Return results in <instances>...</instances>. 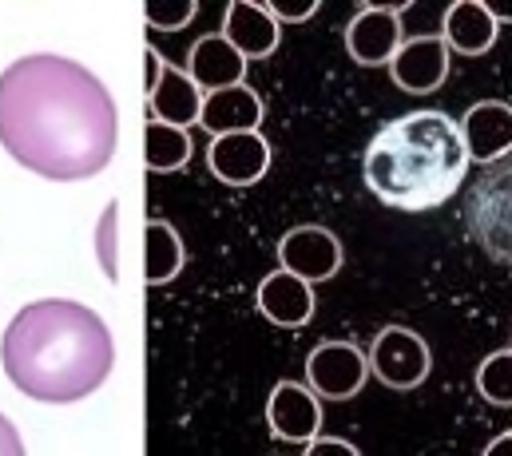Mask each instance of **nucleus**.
Here are the masks:
<instances>
[{"label":"nucleus","instance_id":"4be33fe9","mask_svg":"<svg viewBox=\"0 0 512 456\" xmlns=\"http://www.w3.org/2000/svg\"><path fill=\"white\" fill-rule=\"evenodd\" d=\"M147 8V24L151 28H179V24H187L191 16H195V0H179V4H159V0H151V4H143Z\"/></svg>","mask_w":512,"mask_h":456},{"label":"nucleus","instance_id":"9d476101","mask_svg":"<svg viewBox=\"0 0 512 456\" xmlns=\"http://www.w3.org/2000/svg\"><path fill=\"white\" fill-rule=\"evenodd\" d=\"M211 171L231 183V187H251L270 167V147L258 131H235V135H215L207 151Z\"/></svg>","mask_w":512,"mask_h":456},{"label":"nucleus","instance_id":"6e6552de","mask_svg":"<svg viewBox=\"0 0 512 456\" xmlns=\"http://www.w3.org/2000/svg\"><path fill=\"white\" fill-rule=\"evenodd\" d=\"M278 262H282V270H290V274H298L306 282H326L342 266V246H338V238L330 230L298 227L290 234H282Z\"/></svg>","mask_w":512,"mask_h":456},{"label":"nucleus","instance_id":"cd10ccee","mask_svg":"<svg viewBox=\"0 0 512 456\" xmlns=\"http://www.w3.org/2000/svg\"><path fill=\"white\" fill-rule=\"evenodd\" d=\"M501 453H512V433H505V437H497L489 449H485V456H501Z\"/></svg>","mask_w":512,"mask_h":456},{"label":"nucleus","instance_id":"f3484780","mask_svg":"<svg viewBox=\"0 0 512 456\" xmlns=\"http://www.w3.org/2000/svg\"><path fill=\"white\" fill-rule=\"evenodd\" d=\"M497 40V16L485 0H457L445 12V44L461 56H481Z\"/></svg>","mask_w":512,"mask_h":456},{"label":"nucleus","instance_id":"9b49d317","mask_svg":"<svg viewBox=\"0 0 512 456\" xmlns=\"http://www.w3.org/2000/svg\"><path fill=\"white\" fill-rule=\"evenodd\" d=\"M405 8V4H397ZM346 48L358 64L366 68H382L397 56L401 48V20L393 8H382V4H366V12H358L346 28Z\"/></svg>","mask_w":512,"mask_h":456},{"label":"nucleus","instance_id":"6ab92c4d","mask_svg":"<svg viewBox=\"0 0 512 456\" xmlns=\"http://www.w3.org/2000/svg\"><path fill=\"white\" fill-rule=\"evenodd\" d=\"M179 266H183V242H179V234L171 230V223L151 219L147 230H143V278L151 286H159V282H171L179 274Z\"/></svg>","mask_w":512,"mask_h":456},{"label":"nucleus","instance_id":"f8f14e48","mask_svg":"<svg viewBox=\"0 0 512 456\" xmlns=\"http://www.w3.org/2000/svg\"><path fill=\"white\" fill-rule=\"evenodd\" d=\"M461 139H465L469 159L485 167L505 159L512 151V104H501V100L473 104L461 119Z\"/></svg>","mask_w":512,"mask_h":456},{"label":"nucleus","instance_id":"7ed1b4c3","mask_svg":"<svg viewBox=\"0 0 512 456\" xmlns=\"http://www.w3.org/2000/svg\"><path fill=\"white\" fill-rule=\"evenodd\" d=\"M469 151L461 127L441 112L385 123L366 147V183L393 211H433L465 179Z\"/></svg>","mask_w":512,"mask_h":456},{"label":"nucleus","instance_id":"412c9836","mask_svg":"<svg viewBox=\"0 0 512 456\" xmlns=\"http://www.w3.org/2000/svg\"><path fill=\"white\" fill-rule=\"evenodd\" d=\"M477 389L489 405H512V349H497L477 369Z\"/></svg>","mask_w":512,"mask_h":456},{"label":"nucleus","instance_id":"f257e3e1","mask_svg":"<svg viewBox=\"0 0 512 456\" xmlns=\"http://www.w3.org/2000/svg\"><path fill=\"white\" fill-rule=\"evenodd\" d=\"M120 115L96 72L68 56H24L0 72V143L32 175L76 183L116 155Z\"/></svg>","mask_w":512,"mask_h":456},{"label":"nucleus","instance_id":"2eb2a0df","mask_svg":"<svg viewBox=\"0 0 512 456\" xmlns=\"http://www.w3.org/2000/svg\"><path fill=\"white\" fill-rule=\"evenodd\" d=\"M243 72H247V60H243L223 36H203V40L191 48L187 76L195 80V88L223 92V88L243 84Z\"/></svg>","mask_w":512,"mask_h":456},{"label":"nucleus","instance_id":"39448f33","mask_svg":"<svg viewBox=\"0 0 512 456\" xmlns=\"http://www.w3.org/2000/svg\"><path fill=\"white\" fill-rule=\"evenodd\" d=\"M370 365H374V373H378L385 389L405 393V389H417L429 377L433 357H429V345L421 334H413L405 326H385L370 345Z\"/></svg>","mask_w":512,"mask_h":456},{"label":"nucleus","instance_id":"dca6fc26","mask_svg":"<svg viewBox=\"0 0 512 456\" xmlns=\"http://www.w3.org/2000/svg\"><path fill=\"white\" fill-rule=\"evenodd\" d=\"M199 123H203L211 135L258 131V123H262V100H258V92H251L247 84H235V88L211 92V96L203 100Z\"/></svg>","mask_w":512,"mask_h":456},{"label":"nucleus","instance_id":"0eeeda50","mask_svg":"<svg viewBox=\"0 0 512 456\" xmlns=\"http://www.w3.org/2000/svg\"><path fill=\"white\" fill-rule=\"evenodd\" d=\"M389 72H393V84L413 92V96L437 92L445 84V76H449V44H445V36L405 40L397 48V56L389 60Z\"/></svg>","mask_w":512,"mask_h":456},{"label":"nucleus","instance_id":"4468645a","mask_svg":"<svg viewBox=\"0 0 512 456\" xmlns=\"http://www.w3.org/2000/svg\"><path fill=\"white\" fill-rule=\"evenodd\" d=\"M223 40H227L243 60H262V56H270V52L278 48V20L270 16L266 4L235 0V4H227Z\"/></svg>","mask_w":512,"mask_h":456},{"label":"nucleus","instance_id":"aec40b11","mask_svg":"<svg viewBox=\"0 0 512 456\" xmlns=\"http://www.w3.org/2000/svg\"><path fill=\"white\" fill-rule=\"evenodd\" d=\"M191 155V139L183 127H171V123H159L151 119L143 127V159L151 171H179Z\"/></svg>","mask_w":512,"mask_h":456},{"label":"nucleus","instance_id":"393cba45","mask_svg":"<svg viewBox=\"0 0 512 456\" xmlns=\"http://www.w3.org/2000/svg\"><path fill=\"white\" fill-rule=\"evenodd\" d=\"M266 8H270V16H274V20H278V16H282V20H306V16H310V12L318 8V0H306V4H298V8H290V4H278V0H270Z\"/></svg>","mask_w":512,"mask_h":456},{"label":"nucleus","instance_id":"423d86ee","mask_svg":"<svg viewBox=\"0 0 512 456\" xmlns=\"http://www.w3.org/2000/svg\"><path fill=\"white\" fill-rule=\"evenodd\" d=\"M366 353L350 342H322L310 361H306V377H310V389L326 401H346L354 397L362 385H366Z\"/></svg>","mask_w":512,"mask_h":456},{"label":"nucleus","instance_id":"ddd939ff","mask_svg":"<svg viewBox=\"0 0 512 456\" xmlns=\"http://www.w3.org/2000/svg\"><path fill=\"white\" fill-rule=\"evenodd\" d=\"M258 310L274 322V326H286V330H302L310 318H314V294H310V282L290 274V270H274L262 278L258 286Z\"/></svg>","mask_w":512,"mask_h":456},{"label":"nucleus","instance_id":"a878e982","mask_svg":"<svg viewBox=\"0 0 512 456\" xmlns=\"http://www.w3.org/2000/svg\"><path fill=\"white\" fill-rule=\"evenodd\" d=\"M310 453L322 456V453H346V456H358V449L354 445H346V441H314L310 445Z\"/></svg>","mask_w":512,"mask_h":456},{"label":"nucleus","instance_id":"20e7f679","mask_svg":"<svg viewBox=\"0 0 512 456\" xmlns=\"http://www.w3.org/2000/svg\"><path fill=\"white\" fill-rule=\"evenodd\" d=\"M465 227L493 262L512 266V159L489 163L465 195Z\"/></svg>","mask_w":512,"mask_h":456},{"label":"nucleus","instance_id":"b1692460","mask_svg":"<svg viewBox=\"0 0 512 456\" xmlns=\"http://www.w3.org/2000/svg\"><path fill=\"white\" fill-rule=\"evenodd\" d=\"M0 453L4 456H16V453H24V441H20V433H16V425L0 413Z\"/></svg>","mask_w":512,"mask_h":456},{"label":"nucleus","instance_id":"bb28decb","mask_svg":"<svg viewBox=\"0 0 512 456\" xmlns=\"http://www.w3.org/2000/svg\"><path fill=\"white\" fill-rule=\"evenodd\" d=\"M159 76H163V64H159V56L147 48V96L155 92V84H159Z\"/></svg>","mask_w":512,"mask_h":456},{"label":"nucleus","instance_id":"f03ea898","mask_svg":"<svg viewBox=\"0 0 512 456\" xmlns=\"http://www.w3.org/2000/svg\"><path fill=\"white\" fill-rule=\"evenodd\" d=\"M0 365L24 397L68 405L92 397L108 381L116 342L96 310L68 298H44L24 306L4 330Z\"/></svg>","mask_w":512,"mask_h":456},{"label":"nucleus","instance_id":"1a4fd4ad","mask_svg":"<svg viewBox=\"0 0 512 456\" xmlns=\"http://www.w3.org/2000/svg\"><path fill=\"white\" fill-rule=\"evenodd\" d=\"M266 421L274 429L278 441L290 445H310L322 429V405L310 389L294 385V381H278L270 401H266Z\"/></svg>","mask_w":512,"mask_h":456},{"label":"nucleus","instance_id":"a211bd4d","mask_svg":"<svg viewBox=\"0 0 512 456\" xmlns=\"http://www.w3.org/2000/svg\"><path fill=\"white\" fill-rule=\"evenodd\" d=\"M151 112L159 123H171V127H187L195 123L199 112H203V96L195 88V80L171 64H163V76L151 92Z\"/></svg>","mask_w":512,"mask_h":456},{"label":"nucleus","instance_id":"5701e85b","mask_svg":"<svg viewBox=\"0 0 512 456\" xmlns=\"http://www.w3.org/2000/svg\"><path fill=\"white\" fill-rule=\"evenodd\" d=\"M116 219H120V207L112 203L96 227V250H100V262H104V274L116 278Z\"/></svg>","mask_w":512,"mask_h":456}]
</instances>
